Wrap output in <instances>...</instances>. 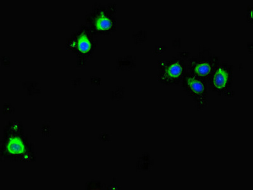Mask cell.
<instances>
[{
    "label": "cell",
    "instance_id": "obj_1",
    "mask_svg": "<svg viewBox=\"0 0 253 190\" xmlns=\"http://www.w3.org/2000/svg\"><path fill=\"white\" fill-rule=\"evenodd\" d=\"M185 68L184 62L180 59L161 62L159 64V80L169 86L179 84L186 75Z\"/></svg>",
    "mask_w": 253,
    "mask_h": 190
},
{
    "label": "cell",
    "instance_id": "obj_2",
    "mask_svg": "<svg viewBox=\"0 0 253 190\" xmlns=\"http://www.w3.org/2000/svg\"><path fill=\"white\" fill-rule=\"evenodd\" d=\"M182 82L183 88L188 95L193 98L196 106L199 109L204 108L208 100L207 82L190 73H186Z\"/></svg>",
    "mask_w": 253,
    "mask_h": 190
},
{
    "label": "cell",
    "instance_id": "obj_3",
    "mask_svg": "<svg viewBox=\"0 0 253 190\" xmlns=\"http://www.w3.org/2000/svg\"><path fill=\"white\" fill-rule=\"evenodd\" d=\"M233 71L230 65L218 64L210 78V82L212 91L219 95H227L231 88Z\"/></svg>",
    "mask_w": 253,
    "mask_h": 190
},
{
    "label": "cell",
    "instance_id": "obj_4",
    "mask_svg": "<svg viewBox=\"0 0 253 190\" xmlns=\"http://www.w3.org/2000/svg\"><path fill=\"white\" fill-rule=\"evenodd\" d=\"M218 64L216 58L212 55L209 57L201 56L198 58H192L189 62V73L199 79L210 81Z\"/></svg>",
    "mask_w": 253,
    "mask_h": 190
},
{
    "label": "cell",
    "instance_id": "obj_5",
    "mask_svg": "<svg viewBox=\"0 0 253 190\" xmlns=\"http://www.w3.org/2000/svg\"><path fill=\"white\" fill-rule=\"evenodd\" d=\"M111 26V22L108 18L102 15V16L98 21V27L100 29H109Z\"/></svg>",
    "mask_w": 253,
    "mask_h": 190
},
{
    "label": "cell",
    "instance_id": "obj_6",
    "mask_svg": "<svg viewBox=\"0 0 253 190\" xmlns=\"http://www.w3.org/2000/svg\"><path fill=\"white\" fill-rule=\"evenodd\" d=\"M89 46H90V45H89L88 40L87 39L86 37H85L84 35H83V37L82 38H81L79 43L80 50H82L83 51H86L88 50Z\"/></svg>",
    "mask_w": 253,
    "mask_h": 190
},
{
    "label": "cell",
    "instance_id": "obj_7",
    "mask_svg": "<svg viewBox=\"0 0 253 190\" xmlns=\"http://www.w3.org/2000/svg\"><path fill=\"white\" fill-rule=\"evenodd\" d=\"M11 151L13 152H21L22 150V146L19 142H13L10 145Z\"/></svg>",
    "mask_w": 253,
    "mask_h": 190
}]
</instances>
